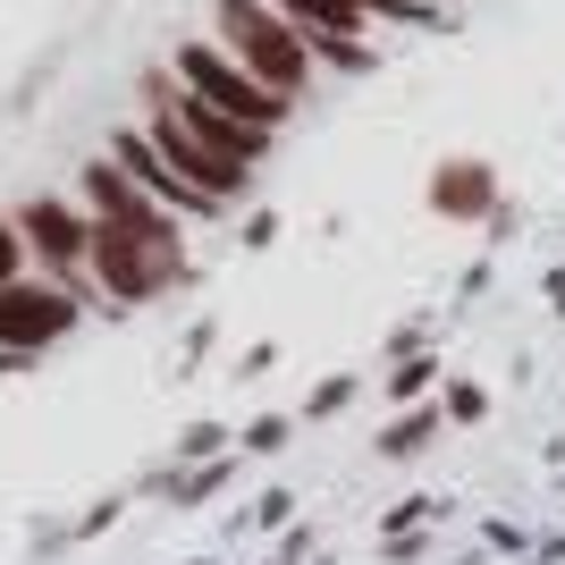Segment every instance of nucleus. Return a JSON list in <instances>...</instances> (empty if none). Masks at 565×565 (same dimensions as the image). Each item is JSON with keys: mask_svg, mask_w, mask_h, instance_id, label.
Listing matches in <instances>:
<instances>
[{"mask_svg": "<svg viewBox=\"0 0 565 565\" xmlns=\"http://www.w3.org/2000/svg\"><path fill=\"white\" fill-rule=\"evenodd\" d=\"M305 557H312V523H287V532H279V548H270L262 565H305Z\"/></svg>", "mask_w": 565, "mask_h": 565, "instance_id": "f3484780", "label": "nucleus"}, {"mask_svg": "<svg viewBox=\"0 0 565 565\" xmlns=\"http://www.w3.org/2000/svg\"><path fill=\"white\" fill-rule=\"evenodd\" d=\"M212 18H220V51L254 76L262 94H279V102L312 94V51H305V34H296L270 0H212Z\"/></svg>", "mask_w": 565, "mask_h": 565, "instance_id": "f257e3e1", "label": "nucleus"}, {"mask_svg": "<svg viewBox=\"0 0 565 565\" xmlns=\"http://www.w3.org/2000/svg\"><path fill=\"white\" fill-rule=\"evenodd\" d=\"M127 515V490H110V498H94V507H85V515L68 523V548H85V541H102V532H110V523Z\"/></svg>", "mask_w": 565, "mask_h": 565, "instance_id": "2eb2a0df", "label": "nucleus"}, {"mask_svg": "<svg viewBox=\"0 0 565 565\" xmlns=\"http://www.w3.org/2000/svg\"><path fill=\"white\" fill-rule=\"evenodd\" d=\"M76 321H85V305H76L68 287H51V279H9L0 287V354H51L60 338H76Z\"/></svg>", "mask_w": 565, "mask_h": 565, "instance_id": "39448f33", "label": "nucleus"}, {"mask_svg": "<svg viewBox=\"0 0 565 565\" xmlns=\"http://www.w3.org/2000/svg\"><path fill=\"white\" fill-rule=\"evenodd\" d=\"M85 287H94L110 312H136V305H161L169 287H186V262H169V254H152L143 236L102 228V220H94V245H85Z\"/></svg>", "mask_w": 565, "mask_h": 565, "instance_id": "20e7f679", "label": "nucleus"}, {"mask_svg": "<svg viewBox=\"0 0 565 565\" xmlns=\"http://www.w3.org/2000/svg\"><path fill=\"white\" fill-rule=\"evenodd\" d=\"M439 430H448V423H439V405L423 397V405H397V423L380 430L372 448L388 456V465H414V456H430V448H439Z\"/></svg>", "mask_w": 565, "mask_h": 565, "instance_id": "9d476101", "label": "nucleus"}, {"mask_svg": "<svg viewBox=\"0 0 565 565\" xmlns=\"http://www.w3.org/2000/svg\"><path fill=\"white\" fill-rule=\"evenodd\" d=\"M76 203H85V220H102V228H127V236H143L152 254L186 262V228H178V220H169L161 203H152V194H136V186H127V178H118L110 161H94V169H85V194H76Z\"/></svg>", "mask_w": 565, "mask_h": 565, "instance_id": "0eeeda50", "label": "nucleus"}, {"mask_svg": "<svg viewBox=\"0 0 565 565\" xmlns=\"http://www.w3.org/2000/svg\"><path fill=\"white\" fill-rule=\"evenodd\" d=\"M439 388V354H397L388 363V405H423Z\"/></svg>", "mask_w": 565, "mask_h": 565, "instance_id": "f8f14e48", "label": "nucleus"}, {"mask_svg": "<svg viewBox=\"0 0 565 565\" xmlns=\"http://www.w3.org/2000/svg\"><path fill=\"white\" fill-rule=\"evenodd\" d=\"M25 279V245H18V220H0V287Z\"/></svg>", "mask_w": 565, "mask_h": 565, "instance_id": "6ab92c4d", "label": "nucleus"}, {"mask_svg": "<svg viewBox=\"0 0 565 565\" xmlns=\"http://www.w3.org/2000/svg\"><path fill=\"white\" fill-rule=\"evenodd\" d=\"M287 523H296V498H287V490H262L254 498V532H287Z\"/></svg>", "mask_w": 565, "mask_h": 565, "instance_id": "dca6fc26", "label": "nucleus"}, {"mask_svg": "<svg viewBox=\"0 0 565 565\" xmlns=\"http://www.w3.org/2000/svg\"><path fill=\"white\" fill-rule=\"evenodd\" d=\"M347 405H354V372H330V380H312V397H305L296 423H321V414H347Z\"/></svg>", "mask_w": 565, "mask_h": 565, "instance_id": "4468645a", "label": "nucleus"}, {"mask_svg": "<svg viewBox=\"0 0 565 565\" xmlns=\"http://www.w3.org/2000/svg\"><path fill=\"white\" fill-rule=\"evenodd\" d=\"M102 161H110V169H118V178H127L136 194H152V203H161L169 220H220L212 203H203V194H194L186 178H178V169H169L161 152H152V136H143V127H118Z\"/></svg>", "mask_w": 565, "mask_h": 565, "instance_id": "6e6552de", "label": "nucleus"}, {"mask_svg": "<svg viewBox=\"0 0 565 565\" xmlns=\"http://www.w3.org/2000/svg\"><path fill=\"white\" fill-rule=\"evenodd\" d=\"M143 136H152V152H161V161L178 169V178H186V186L203 194L212 212L245 203V186H254V169H236V161H220V152H203V143H194L186 127L169 118V102H152V94H143Z\"/></svg>", "mask_w": 565, "mask_h": 565, "instance_id": "423d86ee", "label": "nucleus"}, {"mask_svg": "<svg viewBox=\"0 0 565 565\" xmlns=\"http://www.w3.org/2000/svg\"><path fill=\"white\" fill-rule=\"evenodd\" d=\"M296 439V414H254V423H236V456H279Z\"/></svg>", "mask_w": 565, "mask_h": 565, "instance_id": "ddd939ff", "label": "nucleus"}, {"mask_svg": "<svg viewBox=\"0 0 565 565\" xmlns=\"http://www.w3.org/2000/svg\"><path fill=\"white\" fill-rule=\"evenodd\" d=\"M430 212H439V220H490L498 212V169L472 161V152L439 161V169H430Z\"/></svg>", "mask_w": 565, "mask_h": 565, "instance_id": "1a4fd4ad", "label": "nucleus"}, {"mask_svg": "<svg viewBox=\"0 0 565 565\" xmlns=\"http://www.w3.org/2000/svg\"><path fill=\"white\" fill-rule=\"evenodd\" d=\"M169 76H178V94H194V102H203V110L236 118V127H254V136H279V127H287V110H296V102L262 94L254 76L236 68V60H228V51H220V43H203V34H194V43H178V60H169Z\"/></svg>", "mask_w": 565, "mask_h": 565, "instance_id": "f03ea898", "label": "nucleus"}, {"mask_svg": "<svg viewBox=\"0 0 565 565\" xmlns=\"http://www.w3.org/2000/svg\"><path fill=\"white\" fill-rule=\"evenodd\" d=\"M18 245H25V270L51 287H68L76 305H102L94 287H85V245H94V220H85V203H60V194H34V203H18Z\"/></svg>", "mask_w": 565, "mask_h": 565, "instance_id": "7ed1b4c3", "label": "nucleus"}, {"mask_svg": "<svg viewBox=\"0 0 565 565\" xmlns=\"http://www.w3.org/2000/svg\"><path fill=\"white\" fill-rule=\"evenodd\" d=\"M380 557H388V565H414V557H430V532H388V541H380Z\"/></svg>", "mask_w": 565, "mask_h": 565, "instance_id": "a211bd4d", "label": "nucleus"}, {"mask_svg": "<svg viewBox=\"0 0 565 565\" xmlns=\"http://www.w3.org/2000/svg\"><path fill=\"white\" fill-rule=\"evenodd\" d=\"M430 405H439V423H448V430H481V423H490V388H481V380H439V397H430Z\"/></svg>", "mask_w": 565, "mask_h": 565, "instance_id": "9b49d317", "label": "nucleus"}, {"mask_svg": "<svg viewBox=\"0 0 565 565\" xmlns=\"http://www.w3.org/2000/svg\"><path fill=\"white\" fill-rule=\"evenodd\" d=\"M548 312H565V270H548Z\"/></svg>", "mask_w": 565, "mask_h": 565, "instance_id": "aec40b11", "label": "nucleus"}]
</instances>
